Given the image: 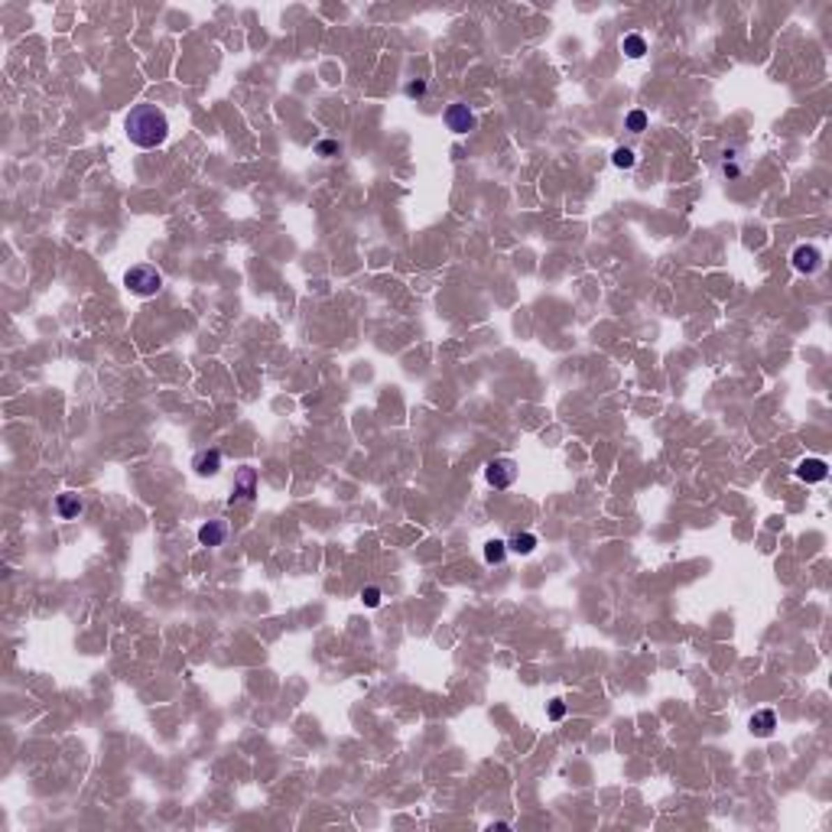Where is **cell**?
Here are the masks:
<instances>
[{"instance_id":"1","label":"cell","mask_w":832,"mask_h":832,"mask_svg":"<svg viewBox=\"0 0 832 832\" xmlns=\"http://www.w3.org/2000/svg\"><path fill=\"white\" fill-rule=\"evenodd\" d=\"M124 131L131 137L133 147L140 150H153V147H163L166 137H170V121L166 114L156 107V104L143 101V104H133L127 121H124Z\"/></svg>"},{"instance_id":"2","label":"cell","mask_w":832,"mask_h":832,"mask_svg":"<svg viewBox=\"0 0 832 832\" xmlns=\"http://www.w3.org/2000/svg\"><path fill=\"white\" fill-rule=\"evenodd\" d=\"M124 286L133 296H156L163 290V274L153 264H137L124 274Z\"/></svg>"},{"instance_id":"3","label":"cell","mask_w":832,"mask_h":832,"mask_svg":"<svg viewBox=\"0 0 832 832\" xmlns=\"http://www.w3.org/2000/svg\"><path fill=\"white\" fill-rule=\"evenodd\" d=\"M748 172H751V156H748L745 143H728L719 153V176L728 182H738L745 179Z\"/></svg>"},{"instance_id":"4","label":"cell","mask_w":832,"mask_h":832,"mask_svg":"<svg viewBox=\"0 0 832 832\" xmlns=\"http://www.w3.org/2000/svg\"><path fill=\"white\" fill-rule=\"evenodd\" d=\"M484 478L491 488H511L514 478H517V462L514 459H494V462L484 465Z\"/></svg>"},{"instance_id":"5","label":"cell","mask_w":832,"mask_h":832,"mask_svg":"<svg viewBox=\"0 0 832 832\" xmlns=\"http://www.w3.org/2000/svg\"><path fill=\"white\" fill-rule=\"evenodd\" d=\"M445 127H449L452 133L475 131V114L468 111V104H462V101L449 104V107H445Z\"/></svg>"},{"instance_id":"6","label":"cell","mask_w":832,"mask_h":832,"mask_svg":"<svg viewBox=\"0 0 832 832\" xmlns=\"http://www.w3.org/2000/svg\"><path fill=\"white\" fill-rule=\"evenodd\" d=\"M790 260H794V270H800V274H816V270L823 267V254H819V247H813V244H800Z\"/></svg>"},{"instance_id":"7","label":"cell","mask_w":832,"mask_h":832,"mask_svg":"<svg viewBox=\"0 0 832 832\" xmlns=\"http://www.w3.org/2000/svg\"><path fill=\"white\" fill-rule=\"evenodd\" d=\"M225 540H228L225 520H208V523H202L199 527V543L202 547H221Z\"/></svg>"},{"instance_id":"8","label":"cell","mask_w":832,"mask_h":832,"mask_svg":"<svg viewBox=\"0 0 832 832\" xmlns=\"http://www.w3.org/2000/svg\"><path fill=\"white\" fill-rule=\"evenodd\" d=\"M254 484H257V472L251 465H244L235 478V491H231V501H241V498H254Z\"/></svg>"},{"instance_id":"9","label":"cell","mask_w":832,"mask_h":832,"mask_svg":"<svg viewBox=\"0 0 832 832\" xmlns=\"http://www.w3.org/2000/svg\"><path fill=\"white\" fill-rule=\"evenodd\" d=\"M826 475H829V465L823 462V459H803V462L796 465V478L800 482H823Z\"/></svg>"},{"instance_id":"10","label":"cell","mask_w":832,"mask_h":832,"mask_svg":"<svg viewBox=\"0 0 832 832\" xmlns=\"http://www.w3.org/2000/svg\"><path fill=\"white\" fill-rule=\"evenodd\" d=\"M192 468L199 475H215L221 468V452L218 449H202L195 459H192Z\"/></svg>"},{"instance_id":"11","label":"cell","mask_w":832,"mask_h":832,"mask_svg":"<svg viewBox=\"0 0 832 832\" xmlns=\"http://www.w3.org/2000/svg\"><path fill=\"white\" fill-rule=\"evenodd\" d=\"M777 728V715L774 709H757L755 715H751V731H755L757 738H767L771 731Z\"/></svg>"},{"instance_id":"12","label":"cell","mask_w":832,"mask_h":832,"mask_svg":"<svg viewBox=\"0 0 832 832\" xmlns=\"http://www.w3.org/2000/svg\"><path fill=\"white\" fill-rule=\"evenodd\" d=\"M56 511H59V517H66V520L78 517V514H82V498H78L75 491L59 494V498H56Z\"/></svg>"},{"instance_id":"13","label":"cell","mask_w":832,"mask_h":832,"mask_svg":"<svg viewBox=\"0 0 832 832\" xmlns=\"http://www.w3.org/2000/svg\"><path fill=\"white\" fill-rule=\"evenodd\" d=\"M507 549H514V553H520V556H527V553L537 549V537H533V533H514V537L507 540Z\"/></svg>"},{"instance_id":"14","label":"cell","mask_w":832,"mask_h":832,"mask_svg":"<svg viewBox=\"0 0 832 832\" xmlns=\"http://www.w3.org/2000/svg\"><path fill=\"white\" fill-rule=\"evenodd\" d=\"M621 49L627 52V59H641L644 52H647V43H644L641 33H627V36L621 39Z\"/></svg>"},{"instance_id":"15","label":"cell","mask_w":832,"mask_h":832,"mask_svg":"<svg viewBox=\"0 0 832 832\" xmlns=\"http://www.w3.org/2000/svg\"><path fill=\"white\" fill-rule=\"evenodd\" d=\"M504 556H507V543H504V540H491V543H484V563L498 566V563H504Z\"/></svg>"},{"instance_id":"16","label":"cell","mask_w":832,"mask_h":832,"mask_svg":"<svg viewBox=\"0 0 832 832\" xmlns=\"http://www.w3.org/2000/svg\"><path fill=\"white\" fill-rule=\"evenodd\" d=\"M611 163H615L618 170H631L634 163H637V156H634V150H627V147H618V150L611 153Z\"/></svg>"},{"instance_id":"17","label":"cell","mask_w":832,"mask_h":832,"mask_svg":"<svg viewBox=\"0 0 832 832\" xmlns=\"http://www.w3.org/2000/svg\"><path fill=\"white\" fill-rule=\"evenodd\" d=\"M627 131H631V133L647 131V114H644V111H631V114H627Z\"/></svg>"},{"instance_id":"18","label":"cell","mask_w":832,"mask_h":832,"mask_svg":"<svg viewBox=\"0 0 832 832\" xmlns=\"http://www.w3.org/2000/svg\"><path fill=\"white\" fill-rule=\"evenodd\" d=\"M361 602H364L368 608H378V605H380V588H378V586L361 588Z\"/></svg>"},{"instance_id":"19","label":"cell","mask_w":832,"mask_h":832,"mask_svg":"<svg viewBox=\"0 0 832 832\" xmlns=\"http://www.w3.org/2000/svg\"><path fill=\"white\" fill-rule=\"evenodd\" d=\"M403 91H407V98H423V95H426V82H423V78H416V82H407V88H403Z\"/></svg>"},{"instance_id":"20","label":"cell","mask_w":832,"mask_h":832,"mask_svg":"<svg viewBox=\"0 0 832 832\" xmlns=\"http://www.w3.org/2000/svg\"><path fill=\"white\" fill-rule=\"evenodd\" d=\"M547 715H549L553 722H559L563 715H566V702H563V699H553V702H549V709H547Z\"/></svg>"},{"instance_id":"21","label":"cell","mask_w":832,"mask_h":832,"mask_svg":"<svg viewBox=\"0 0 832 832\" xmlns=\"http://www.w3.org/2000/svg\"><path fill=\"white\" fill-rule=\"evenodd\" d=\"M315 153H319V156H332V153H339V143L335 140H319L315 143Z\"/></svg>"}]
</instances>
